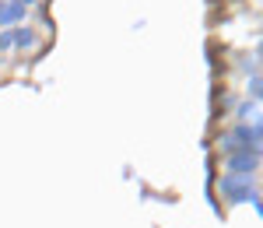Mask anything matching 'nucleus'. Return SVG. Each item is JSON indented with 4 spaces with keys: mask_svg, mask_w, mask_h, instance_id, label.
<instances>
[{
    "mask_svg": "<svg viewBox=\"0 0 263 228\" xmlns=\"http://www.w3.org/2000/svg\"><path fill=\"white\" fill-rule=\"evenodd\" d=\"M218 189L228 204H253V211L260 214V189H256V176H232L224 172L218 179Z\"/></svg>",
    "mask_w": 263,
    "mask_h": 228,
    "instance_id": "obj_1",
    "label": "nucleus"
},
{
    "mask_svg": "<svg viewBox=\"0 0 263 228\" xmlns=\"http://www.w3.org/2000/svg\"><path fill=\"white\" fill-rule=\"evenodd\" d=\"M224 172H232V176H256L260 172V151L239 147V151L224 155Z\"/></svg>",
    "mask_w": 263,
    "mask_h": 228,
    "instance_id": "obj_2",
    "label": "nucleus"
},
{
    "mask_svg": "<svg viewBox=\"0 0 263 228\" xmlns=\"http://www.w3.org/2000/svg\"><path fill=\"white\" fill-rule=\"evenodd\" d=\"M228 134H232V141L239 147H249V151L263 147V123H235Z\"/></svg>",
    "mask_w": 263,
    "mask_h": 228,
    "instance_id": "obj_3",
    "label": "nucleus"
},
{
    "mask_svg": "<svg viewBox=\"0 0 263 228\" xmlns=\"http://www.w3.org/2000/svg\"><path fill=\"white\" fill-rule=\"evenodd\" d=\"M28 18V7H21L18 0H0V28H18Z\"/></svg>",
    "mask_w": 263,
    "mask_h": 228,
    "instance_id": "obj_4",
    "label": "nucleus"
},
{
    "mask_svg": "<svg viewBox=\"0 0 263 228\" xmlns=\"http://www.w3.org/2000/svg\"><path fill=\"white\" fill-rule=\"evenodd\" d=\"M39 42H42V35L35 32V28H25V25L11 28V49H18V53H28V49H35Z\"/></svg>",
    "mask_w": 263,
    "mask_h": 228,
    "instance_id": "obj_5",
    "label": "nucleus"
},
{
    "mask_svg": "<svg viewBox=\"0 0 263 228\" xmlns=\"http://www.w3.org/2000/svg\"><path fill=\"white\" fill-rule=\"evenodd\" d=\"M235 123H260V102L256 99H242L235 109Z\"/></svg>",
    "mask_w": 263,
    "mask_h": 228,
    "instance_id": "obj_6",
    "label": "nucleus"
},
{
    "mask_svg": "<svg viewBox=\"0 0 263 228\" xmlns=\"http://www.w3.org/2000/svg\"><path fill=\"white\" fill-rule=\"evenodd\" d=\"M263 88V81H260V74H253V78H249V88H246V99H256V102H260V91Z\"/></svg>",
    "mask_w": 263,
    "mask_h": 228,
    "instance_id": "obj_7",
    "label": "nucleus"
},
{
    "mask_svg": "<svg viewBox=\"0 0 263 228\" xmlns=\"http://www.w3.org/2000/svg\"><path fill=\"white\" fill-rule=\"evenodd\" d=\"M21 7H28V11H32V7H35V4H39V0H18Z\"/></svg>",
    "mask_w": 263,
    "mask_h": 228,
    "instance_id": "obj_8",
    "label": "nucleus"
}]
</instances>
